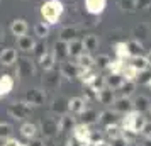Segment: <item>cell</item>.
<instances>
[{"instance_id":"obj_1","label":"cell","mask_w":151,"mask_h":146,"mask_svg":"<svg viewBox=\"0 0 151 146\" xmlns=\"http://www.w3.org/2000/svg\"><path fill=\"white\" fill-rule=\"evenodd\" d=\"M63 12H65V5H63L61 0H46L41 5V15L44 22L49 24V26L58 24Z\"/></svg>"},{"instance_id":"obj_2","label":"cell","mask_w":151,"mask_h":146,"mask_svg":"<svg viewBox=\"0 0 151 146\" xmlns=\"http://www.w3.org/2000/svg\"><path fill=\"white\" fill-rule=\"evenodd\" d=\"M146 124V117L144 114L141 112H136V111H131L127 114H124V119H122V131H132L139 134L141 129L144 127Z\"/></svg>"},{"instance_id":"obj_3","label":"cell","mask_w":151,"mask_h":146,"mask_svg":"<svg viewBox=\"0 0 151 146\" xmlns=\"http://www.w3.org/2000/svg\"><path fill=\"white\" fill-rule=\"evenodd\" d=\"M34 75V63L27 56H17V68H15V77L17 78H27Z\"/></svg>"},{"instance_id":"obj_4","label":"cell","mask_w":151,"mask_h":146,"mask_svg":"<svg viewBox=\"0 0 151 146\" xmlns=\"http://www.w3.org/2000/svg\"><path fill=\"white\" fill-rule=\"evenodd\" d=\"M31 105L26 102V100H22V102H12V104L7 107V112L10 117L17 119V121H22V119H26L31 114Z\"/></svg>"},{"instance_id":"obj_5","label":"cell","mask_w":151,"mask_h":146,"mask_svg":"<svg viewBox=\"0 0 151 146\" xmlns=\"http://www.w3.org/2000/svg\"><path fill=\"white\" fill-rule=\"evenodd\" d=\"M83 71H85V68H82V66H78L75 63H71V61H65L61 63V66H60V73H61V77H65L66 80H73V78L76 77H80Z\"/></svg>"},{"instance_id":"obj_6","label":"cell","mask_w":151,"mask_h":146,"mask_svg":"<svg viewBox=\"0 0 151 146\" xmlns=\"http://www.w3.org/2000/svg\"><path fill=\"white\" fill-rule=\"evenodd\" d=\"M60 80H61V73L58 70L51 68L44 71V77H42V87L46 90H56L60 87Z\"/></svg>"},{"instance_id":"obj_7","label":"cell","mask_w":151,"mask_h":146,"mask_svg":"<svg viewBox=\"0 0 151 146\" xmlns=\"http://www.w3.org/2000/svg\"><path fill=\"white\" fill-rule=\"evenodd\" d=\"M39 127H41V132L44 138H55L58 134V119H55V117L41 119Z\"/></svg>"},{"instance_id":"obj_8","label":"cell","mask_w":151,"mask_h":146,"mask_svg":"<svg viewBox=\"0 0 151 146\" xmlns=\"http://www.w3.org/2000/svg\"><path fill=\"white\" fill-rule=\"evenodd\" d=\"M24 100H26L31 107H34V105H42L44 100H46V92L41 90V88H31V90L26 92Z\"/></svg>"},{"instance_id":"obj_9","label":"cell","mask_w":151,"mask_h":146,"mask_svg":"<svg viewBox=\"0 0 151 146\" xmlns=\"http://www.w3.org/2000/svg\"><path fill=\"white\" fill-rule=\"evenodd\" d=\"M112 109H114V112H117V114H127V112L134 111L132 109V100H131L129 97H117L114 102H112Z\"/></svg>"},{"instance_id":"obj_10","label":"cell","mask_w":151,"mask_h":146,"mask_svg":"<svg viewBox=\"0 0 151 146\" xmlns=\"http://www.w3.org/2000/svg\"><path fill=\"white\" fill-rule=\"evenodd\" d=\"M75 127V117H71V114H63L58 119V134H68Z\"/></svg>"},{"instance_id":"obj_11","label":"cell","mask_w":151,"mask_h":146,"mask_svg":"<svg viewBox=\"0 0 151 146\" xmlns=\"http://www.w3.org/2000/svg\"><path fill=\"white\" fill-rule=\"evenodd\" d=\"M107 7V0H85V10L92 15H100Z\"/></svg>"},{"instance_id":"obj_12","label":"cell","mask_w":151,"mask_h":146,"mask_svg":"<svg viewBox=\"0 0 151 146\" xmlns=\"http://www.w3.org/2000/svg\"><path fill=\"white\" fill-rule=\"evenodd\" d=\"M85 109H87V102L83 100V97H71L68 100V112L71 114L80 116Z\"/></svg>"},{"instance_id":"obj_13","label":"cell","mask_w":151,"mask_h":146,"mask_svg":"<svg viewBox=\"0 0 151 146\" xmlns=\"http://www.w3.org/2000/svg\"><path fill=\"white\" fill-rule=\"evenodd\" d=\"M15 61H17V51H15V48H5L0 51V65L10 66Z\"/></svg>"},{"instance_id":"obj_14","label":"cell","mask_w":151,"mask_h":146,"mask_svg":"<svg viewBox=\"0 0 151 146\" xmlns=\"http://www.w3.org/2000/svg\"><path fill=\"white\" fill-rule=\"evenodd\" d=\"M114 92L116 90H112L109 87H104L102 90L97 92V100L104 105H112V102L116 100V93H114Z\"/></svg>"},{"instance_id":"obj_15","label":"cell","mask_w":151,"mask_h":146,"mask_svg":"<svg viewBox=\"0 0 151 146\" xmlns=\"http://www.w3.org/2000/svg\"><path fill=\"white\" fill-rule=\"evenodd\" d=\"M10 32L15 37L27 34V22H26V19H14L10 22Z\"/></svg>"},{"instance_id":"obj_16","label":"cell","mask_w":151,"mask_h":146,"mask_svg":"<svg viewBox=\"0 0 151 146\" xmlns=\"http://www.w3.org/2000/svg\"><path fill=\"white\" fill-rule=\"evenodd\" d=\"M73 138L76 139V141H80V143H88V126H85V124H75V127H73Z\"/></svg>"},{"instance_id":"obj_17","label":"cell","mask_w":151,"mask_h":146,"mask_svg":"<svg viewBox=\"0 0 151 146\" xmlns=\"http://www.w3.org/2000/svg\"><path fill=\"white\" fill-rule=\"evenodd\" d=\"M53 55L58 61H65L66 58H68V42L65 41H56L55 42V49H53Z\"/></svg>"},{"instance_id":"obj_18","label":"cell","mask_w":151,"mask_h":146,"mask_svg":"<svg viewBox=\"0 0 151 146\" xmlns=\"http://www.w3.org/2000/svg\"><path fill=\"white\" fill-rule=\"evenodd\" d=\"M51 112L53 114H58V116H63L68 112V100L65 97H56L51 104Z\"/></svg>"},{"instance_id":"obj_19","label":"cell","mask_w":151,"mask_h":146,"mask_svg":"<svg viewBox=\"0 0 151 146\" xmlns=\"http://www.w3.org/2000/svg\"><path fill=\"white\" fill-rule=\"evenodd\" d=\"M151 107V102L150 99L146 97V95H137L134 100H132V109L136 112H141V114H144L146 111H150Z\"/></svg>"},{"instance_id":"obj_20","label":"cell","mask_w":151,"mask_h":146,"mask_svg":"<svg viewBox=\"0 0 151 146\" xmlns=\"http://www.w3.org/2000/svg\"><path fill=\"white\" fill-rule=\"evenodd\" d=\"M12 90H14V78L10 75H7V73L2 75L0 77V93H2V97L9 95Z\"/></svg>"},{"instance_id":"obj_21","label":"cell","mask_w":151,"mask_h":146,"mask_svg":"<svg viewBox=\"0 0 151 146\" xmlns=\"http://www.w3.org/2000/svg\"><path fill=\"white\" fill-rule=\"evenodd\" d=\"M37 63H39V66H41L44 71L46 70H51V68H55V63H56V58H55V55H53V51H46L44 55L37 60Z\"/></svg>"},{"instance_id":"obj_22","label":"cell","mask_w":151,"mask_h":146,"mask_svg":"<svg viewBox=\"0 0 151 146\" xmlns=\"http://www.w3.org/2000/svg\"><path fill=\"white\" fill-rule=\"evenodd\" d=\"M34 44H36V41L27 34L19 36V37H17V46H19V49L24 51V53H31L32 48H34Z\"/></svg>"},{"instance_id":"obj_23","label":"cell","mask_w":151,"mask_h":146,"mask_svg":"<svg viewBox=\"0 0 151 146\" xmlns=\"http://www.w3.org/2000/svg\"><path fill=\"white\" fill-rule=\"evenodd\" d=\"M126 80H124L122 75H114V73H109L107 77H105V87H109L112 90H119L121 88V85L124 83Z\"/></svg>"},{"instance_id":"obj_24","label":"cell","mask_w":151,"mask_h":146,"mask_svg":"<svg viewBox=\"0 0 151 146\" xmlns=\"http://www.w3.org/2000/svg\"><path fill=\"white\" fill-rule=\"evenodd\" d=\"M114 53H116V58L122 60V61H126V60H129V58H131L129 49H127V42H126V41L116 42V44H114Z\"/></svg>"},{"instance_id":"obj_25","label":"cell","mask_w":151,"mask_h":146,"mask_svg":"<svg viewBox=\"0 0 151 146\" xmlns=\"http://www.w3.org/2000/svg\"><path fill=\"white\" fill-rule=\"evenodd\" d=\"M80 119H82V124L85 126H90V124H95L97 119H99V112L95 111V109H85V111L80 114Z\"/></svg>"},{"instance_id":"obj_26","label":"cell","mask_w":151,"mask_h":146,"mask_svg":"<svg viewBox=\"0 0 151 146\" xmlns=\"http://www.w3.org/2000/svg\"><path fill=\"white\" fill-rule=\"evenodd\" d=\"M76 65L82 66V68H85V70H92L95 66V60H93V56L90 55V53H85V51H83L82 55L76 58Z\"/></svg>"},{"instance_id":"obj_27","label":"cell","mask_w":151,"mask_h":146,"mask_svg":"<svg viewBox=\"0 0 151 146\" xmlns=\"http://www.w3.org/2000/svg\"><path fill=\"white\" fill-rule=\"evenodd\" d=\"M116 119H117V112H114V111H102L100 114H99L97 122L102 124L104 127H105V126H109V124H114Z\"/></svg>"},{"instance_id":"obj_28","label":"cell","mask_w":151,"mask_h":146,"mask_svg":"<svg viewBox=\"0 0 151 146\" xmlns=\"http://www.w3.org/2000/svg\"><path fill=\"white\" fill-rule=\"evenodd\" d=\"M83 51H85V49H83V41L82 39H73V41L68 42V56L78 58Z\"/></svg>"},{"instance_id":"obj_29","label":"cell","mask_w":151,"mask_h":146,"mask_svg":"<svg viewBox=\"0 0 151 146\" xmlns=\"http://www.w3.org/2000/svg\"><path fill=\"white\" fill-rule=\"evenodd\" d=\"M83 49L87 53H93L99 49V37L95 34H87L83 39Z\"/></svg>"},{"instance_id":"obj_30","label":"cell","mask_w":151,"mask_h":146,"mask_svg":"<svg viewBox=\"0 0 151 146\" xmlns=\"http://www.w3.org/2000/svg\"><path fill=\"white\" fill-rule=\"evenodd\" d=\"M121 75L124 77V80H126V82H136L137 77H139L141 73H139V71H137V70L129 63V65H124V68H122V71H121Z\"/></svg>"},{"instance_id":"obj_31","label":"cell","mask_w":151,"mask_h":146,"mask_svg":"<svg viewBox=\"0 0 151 146\" xmlns=\"http://www.w3.org/2000/svg\"><path fill=\"white\" fill-rule=\"evenodd\" d=\"M76 34H78V31H76L75 26H66V27H63L60 31V39L65 42H70L73 39H76Z\"/></svg>"},{"instance_id":"obj_32","label":"cell","mask_w":151,"mask_h":146,"mask_svg":"<svg viewBox=\"0 0 151 146\" xmlns=\"http://www.w3.org/2000/svg\"><path fill=\"white\" fill-rule=\"evenodd\" d=\"M131 65H132L139 73H143V71H146V70L150 68V63H148V60H146L143 55L132 56V58H131Z\"/></svg>"},{"instance_id":"obj_33","label":"cell","mask_w":151,"mask_h":146,"mask_svg":"<svg viewBox=\"0 0 151 146\" xmlns=\"http://www.w3.org/2000/svg\"><path fill=\"white\" fill-rule=\"evenodd\" d=\"M21 134L26 139L36 138V134H37V126L32 124V122H24V124L21 126Z\"/></svg>"},{"instance_id":"obj_34","label":"cell","mask_w":151,"mask_h":146,"mask_svg":"<svg viewBox=\"0 0 151 146\" xmlns=\"http://www.w3.org/2000/svg\"><path fill=\"white\" fill-rule=\"evenodd\" d=\"M127 49H129V55H131V58H132V56L143 55L144 46L139 39H131V41H127Z\"/></svg>"},{"instance_id":"obj_35","label":"cell","mask_w":151,"mask_h":146,"mask_svg":"<svg viewBox=\"0 0 151 146\" xmlns=\"http://www.w3.org/2000/svg\"><path fill=\"white\" fill-rule=\"evenodd\" d=\"M46 51H48V44H46V39H39V41L34 44V48H32V51H31V53L34 55L36 60H39V58H41L44 53H46Z\"/></svg>"},{"instance_id":"obj_36","label":"cell","mask_w":151,"mask_h":146,"mask_svg":"<svg viewBox=\"0 0 151 146\" xmlns=\"http://www.w3.org/2000/svg\"><path fill=\"white\" fill-rule=\"evenodd\" d=\"M34 34L39 39H46L49 36V24H46V22H37L34 26Z\"/></svg>"},{"instance_id":"obj_37","label":"cell","mask_w":151,"mask_h":146,"mask_svg":"<svg viewBox=\"0 0 151 146\" xmlns=\"http://www.w3.org/2000/svg\"><path fill=\"white\" fill-rule=\"evenodd\" d=\"M124 65L126 63L122 61V60H119V58H116V60H110V65H109V73H114V75H121V71H122Z\"/></svg>"},{"instance_id":"obj_38","label":"cell","mask_w":151,"mask_h":146,"mask_svg":"<svg viewBox=\"0 0 151 146\" xmlns=\"http://www.w3.org/2000/svg\"><path fill=\"white\" fill-rule=\"evenodd\" d=\"M119 90H121L122 97H131L134 93V90H136V82H124Z\"/></svg>"},{"instance_id":"obj_39","label":"cell","mask_w":151,"mask_h":146,"mask_svg":"<svg viewBox=\"0 0 151 146\" xmlns=\"http://www.w3.org/2000/svg\"><path fill=\"white\" fill-rule=\"evenodd\" d=\"M95 60V66L99 70H107L110 65V56L109 55H99L97 58H93Z\"/></svg>"},{"instance_id":"obj_40","label":"cell","mask_w":151,"mask_h":146,"mask_svg":"<svg viewBox=\"0 0 151 146\" xmlns=\"http://www.w3.org/2000/svg\"><path fill=\"white\" fill-rule=\"evenodd\" d=\"M105 134H107L110 139H114V138H117V136L122 134V127H119L116 122H114V124H109V126H105Z\"/></svg>"},{"instance_id":"obj_41","label":"cell","mask_w":151,"mask_h":146,"mask_svg":"<svg viewBox=\"0 0 151 146\" xmlns=\"http://www.w3.org/2000/svg\"><path fill=\"white\" fill-rule=\"evenodd\" d=\"M104 87H105V77L97 73L95 78H93V82L90 83V88H92L93 92H99V90H102Z\"/></svg>"},{"instance_id":"obj_42","label":"cell","mask_w":151,"mask_h":146,"mask_svg":"<svg viewBox=\"0 0 151 146\" xmlns=\"http://www.w3.org/2000/svg\"><path fill=\"white\" fill-rule=\"evenodd\" d=\"M104 141V134L100 131H90L88 132V143L90 146H97L99 143Z\"/></svg>"},{"instance_id":"obj_43","label":"cell","mask_w":151,"mask_h":146,"mask_svg":"<svg viewBox=\"0 0 151 146\" xmlns=\"http://www.w3.org/2000/svg\"><path fill=\"white\" fill-rule=\"evenodd\" d=\"M95 75H97V73L93 71V70H85L82 75H80V80H82V82H83L85 85H87V87H90V83L93 82Z\"/></svg>"},{"instance_id":"obj_44","label":"cell","mask_w":151,"mask_h":146,"mask_svg":"<svg viewBox=\"0 0 151 146\" xmlns=\"http://www.w3.org/2000/svg\"><path fill=\"white\" fill-rule=\"evenodd\" d=\"M119 7L122 9V10L132 12L134 9H137V0H121L119 2Z\"/></svg>"},{"instance_id":"obj_45","label":"cell","mask_w":151,"mask_h":146,"mask_svg":"<svg viewBox=\"0 0 151 146\" xmlns=\"http://www.w3.org/2000/svg\"><path fill=\"white\" fill-rule=\"evenodd\" d=\"M10 134H12V126L9 124V122H2L0 124V139L10 138Z\"/></svg>"},{"instance_id":"obj_46","label":"cell","mask_w":151,"mask_h":146,"mask_svg":"<svg viewBox=\"0 0 151 146\" xmlns=\"http://www.w3.org/2000/svg\"><path fill=\"white\" fill-rule=\"evenodd\" d=\"M150 34V29L146 27V26H139L132 31V36H134V39H139V37H146V36Z\"/></svg>"},{"instance_id":"obj_47","label":"cell","mask_w":151,"mask_h":146,"mask_svg":"<svg viewBox=\"0 0 151 146\" xmlns=\"http://www.w3.org/2000/svg\"><path fill=\"white\" fill-rule=\"evenodd\" d=\"M109 146H129V143H127V141H126V138L121 134V136H117V138L110 139Z\"/></svg>"},{"instance_id":"obj_48","label":"cell","mask_w":151,"mask_h":146,"mask_svg":"<svg viewBox=\"0 0 151 146\" xmlns=\"http://www.w3.org/2000/svg\"><path fill=\"white\" fill-rule=\"evenodd\" d=\"M139 134H143L144 138H151V122L150 121H146V124H144V127L141 129Z\"/></svg>"},{"instance_id":"obj_49","label":"cell","mask_w":151,"mask_h":146,"mask_svg":"<svg viewBox=\"0 0 151 146\" xmlns=\"http://www.w3.org/2000/svg\"><path fill=\"white\" fill-rule=\"evenodd\" d=\"M27 146H44V138H32L29 139Z\"/></svg>"},{"instance_id":"obj_50","label":"cell","mask_w":151,"mask_h":146,"mask_svg":"<svg viewBox=\"0 0 151 146\" xmlns=\"http://www.w3.org/2000/svg\"><path fill=\"white\" fill-rule=\"evenodd\" d=\"M19 145H21V141L15 138H7L5 143H4V146H19Z\"/></svg>"},{"instance_id":"obj_51","label":"cell","mask_w":151,"mask_h":146,"mask_svg":"<svg viewBox=\"0 0 151 146\" xmlns=\"http://www.w3.org/2000/svg\"><path fill=\"white\" fill-rule=\"evenodd\" d=\"M144 58L148 60V63H150V66H151V49L148 51V53H146V55H144Z\"/></svg>"},{"instance_id":"obj_52","label":"cell","mask_w":151,"mask_h":146,"mask_svg":"<svg viewBox=\"0 0 151 146\" xmlns=\"http://www.w3.org/2000/svg\"><path fill=\"white\" fill-rule=\"evenodd\" d=\"M4 36H5V31H4L2 26H0V42H2V39H4Z\"/></svg>"},{"instance_id":"obj_53","label":"cell","mask_w":151,"mask_h":146,"mask_svg":"<svg viewBox=\"0 0 151 146\" xmlns=\"http://www.w3.org/2000/svg\"><path fill=\"white\" fill-rule=\"evenodd\" d=\"M144 146H151V138H144Z\"/></svg>"},{"instance_id":"obj_54","label":"cell","mask_w":151,"mask_h":146,"mask_svg":"<svg viewBox=\"0 0 151 146\" xmlns=\"http://www.w3.org/2000/svg\"><path fill=\"white\" fill-rule=\"evenodd\" d=\"M146 87H148V88H151V77L146 80Z\"/></svg>"},{"instance_id":"obj_55","label":"cell","mask_w":151,"mask_h":146,"mask_svg":"<svg viewBox=\"0 0 151 146\" xmlns=\"http://www.w3.org/2000/svg\"><path fill=\"white\" fill-rule=\"evenodd\" d=\"M97 146H109V143H105V141H102V143H99Z\"/></svg>"},{"instance_id":"obj_56","label":"cell","mask_w":151,"mask_h":146,"mask_svg":"<svg viewBox=\"0 0 151 146\" xmlns=\"http://www.w3.org/2000/svg\"><path fill=\"white\" fill-rule=\"evenodd\" d=\"M55 146H66L65 143H55Z\"/></svg>"},{"instance_id":"obj_57","label":"cell","mask_w":151,"mask_h":146,"mask_svg":"<svg viewBox=\"0 0 151 146\" xmlns=\"http://www.w3.org/2000/svg\"><path fill=\"white\" fill-rule=\"evenodd\" d=\"M19 146H27V145H22V143H21V145H19Z\"/></svg>"},{"instance_id":"obj_58","label":"cell","mask_w":151,"mask_h":146,"mask_svg":"<svg viewBox=\"0 0 151 146\" xmlns=\"http://www.w3.org/2000/svg\"><path fill=\"white\" fill-rule=\"evenodd\" d=\"M0 99H2V93H0Z\"/></svg>"},{"instance_id":"obj_59","label":"cell","mask_w":151,"mask_h":146,"mask_svg":"<svg viewBox=\"0 0 151 146\" xmlns=\"http://www.w3.org/2000/svg\"><path fill=\"white\" fill-rule=\"evenodd\" d=\"M150 112H151V107H150Z\"/></svg>"}]
</instances>
